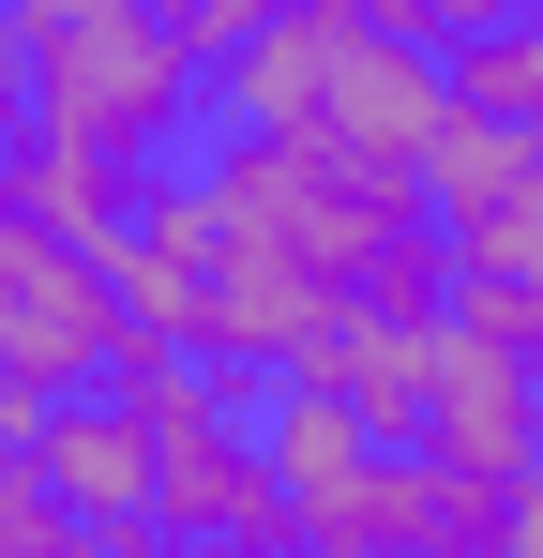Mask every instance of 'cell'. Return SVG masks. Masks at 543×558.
Instances as JSON below:
<instances>
[{
    "mask_svg": "<svg viewBox=\"0 0 543 558\" xmlns=\"http://www.w3.org/2000/svg\"><path fill=\"white\" fill-rule=\"evenodd\" d=\"M212 121L287 136V151H333V167L423 182L452 92H438V46H423L393 0H272L257 31L212 61Z\"/></svg>",
    "mask_w": 543,
    "mask_h": 558,
    "instance_id": "6da1fadb",
    "label": "cell"
},
{
    "mask_svg": "<svg viewBox=\"0 0 543 558\" xmlns=\"http://www.w3.org/2000/svg\"><path fill=\"white\" fill-rule=\"evenodd\" d=\"M0 31H15L31 136L121 151V167H181L212 136V61L181 46L152 0H0Z\"/></svg>",
    "mask_w": 543,
    "mask_h": 558,
    "instance_id": "7a4b0ae2",
    "label": "cell"
},
{
    "mask_svg": "<svg viewBox=\"0 0 543 558\" xmlns=\"http://www.w3.org/2000/svg\"><path fill=\"white\" fill-rule=\"evenodd\" d=\"M121 408L152 438V529L167 544H287V498L257 453V377L152 348V363H121Z\"/></svg>",
    "mask_w": 543,
    "mask_h": 558,
    "instance_id": "3957f363",
    "label": "cell"
},
{
    "mask_svg": "<svg viewBox=\"0 0 543 558\" xmlns=\"http://www.w3.org/2000/svg\"><path fill=\"white\" fill-rule=\"evenodd\" d=\"M121 363H152V332H136V302H121V257L76 242V227H46L31 196L0 211V392H106Z\"/></svg>",
    "mask_w": 543,
    "mask_h": 558,
    "instance_id": "277c9868",
    "label": "cell"
},
{
    "mask_svg": "<svg viewBox=\"0 0 543 558\" xmlns=\"http://www.w3.org/2000/svg\"><path fill=\"white\" fill-rule=\"evenodd\" d=\"M423 211H438L452 287H543V136L452 106L438 151H423Z\"/></svg>",
    "mask_w": 543,
    "mask_h": 558,
    "instance_id": "5b68a950",
    "label": "cell"
},
{
    "mask_svg": "<svg viewBox=\"0 0 543 558\" xmlns=\"http://www.w3.org/2000/svg\"><path fill=\"white\" fill-rule=\"evenodd\" d=\"M423 453L483 468V483H529L543 468V363L529 348H498V332H468L438 302V363H423V423H408Z\"/></svg>",
    "mask_w": 543,
    "mask_h": 558,
    "instance_id": "8992f818",
    "label": "cell"
},
{
    "mask_svg": "<svg viewBox=\"0 0 543 558\" xmlns=\"http://www.w3.org/2000/svg\"><path fill=\"white\" fill-rule=\"evenodd\" d=\"M31 483L90 513V529H121V513H152V438H136V408H121V377L106 392H46L31 408Z\"/></svg>",
    "mask_w": 543,
    "mask_h": 558,
    "instance_id": "52a82bcc",
    "label": "cell"
},
{
    "mask_svg": "<svg viewBox=\"0 0 543 558\" xmlns=\"http://www.w3.org/2000/svg\"><path fill=\"white\" fill-rule=\"evenodd\" d=\"M152 182H167V167H121V151H61V136H31V211H46V227H76V242H106V257H121V242H136V211H152Z\"/></svg>",
    "mask_w": 543,
    "mask_h": 558,
    "instance_id": "ba28073f",
    "label": "cell"
},
{
    "mask_svg": "<svg viewBox=\"0 0 543 558\" xmlns=\"http://www.w3.org/2000/svg\"><path fill=\"white\" fill-rule=\"evenodd\" d=\"M0 558H90V513H61V498L15 468V483H0Z\"/></svg>",
    "mask_w": 543,
    "mask_h": 558,
    "instance_id": "9c48e42d",
    "label": "cell"
},
{
    "mask_svg": "<svg viewBox=\"0 0 543 558\" xmlns=\"http://www.w3.org/2000/svg\"><path fill=\"white\" fill-rule=\"evenodd\" d=\"M452 317H468V332H498V348H529V363H543V287H452Z\"/></svg>",
    "mask_w": 543,
    "mask_h": 558,
    "instance_id": "30bf717a",
    "label": "cell"
},
{
    "mask_svg": "<svg viewBox=\"0 0 543 558\" xmlns=\"http://www.w3.org/2000/svg\"><path fill=\"white\" fill-rule=\"evenodd\" d=\"M257 15H272V0H167V31H181V46H196V61H227V46H242Z\"/></svg>",
    "mask_w": 543,
    "mask_h": 558,
    "instance_id": "8fae6325",
    "label": "cell"
},
{
    "mask_svg": "<svg viewBox=\"0 0 543 558\" xmlns=\"http://www.w3.org/2000/svg\"><path fill=\"white\" fill-rule=\"evenodd\" d=\"M423 46H468V31H498V15H529V0H393Z\"/></svg>",
    "mask_w": 543,
    "mask_h": 558,
    "instance_id": "7c38bea8",
    "label": "cell"
},
{
    "mask_svg": "<svg viewBox=\"0 0 543 558\" xmlns=\"http://www.w3.org/2000/svg\"><path fill=\"white\" fill-rule=\"evenodd\" d=\"M15 182H31V92H15V31H0V211H15Z\"/></svg>",
    "mask_w": 543,
    "mask_h": 558,
    "instance_id": "4fadbf2b",
    "label": "cell"
},
{
    "mask_svg": "<svg viewBox=\"0 0 543 558\" xmlns=\"http://www.w3.org/2000/svg\"><path fill=\"white\" fill-rule=\"evenodd\" d=\"M31 468V392H0V483Z\"/></svg>",
    "mask_w": 543,
    "mask_h": 558,
    "instance_id": "5bb4252c",
    "label": "cell"
}]
</instances>
